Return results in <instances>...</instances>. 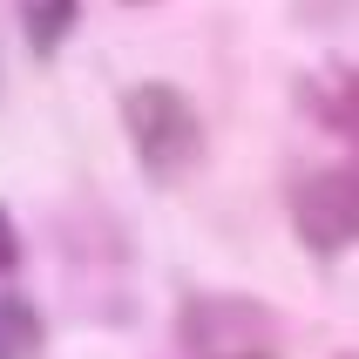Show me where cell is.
I'll return each mask as SVG.
<instances>
[{
  "instance_id": "cell-1",
  "label": "cell",
  "mask_w": 359,
  "mask_h": 359,
  "mask_svg": "<svg viewBox=\"0 0 359 359\" xmlns=\"http://www.w3.org/2000/svg\"><path fill=\"white\" fill-rule=\"evenodd\" d=\"M122 129H129V149L149 183H183L203 163V116L170 81H136L122 95Z\"/></svg>"
},
{
  "instance_id": "cell-2",
  "label": "cell",
  "mask_w": 359,
  "mask_h": 359,
  "mask_svg": "<svg viewBox=\"0 0 359 359\" xmlns=\"http://www.w3.org/2000/svg\"><path fill=\"white\" fill-rule=\"evenodd\" d=\"M292 224H299L305 251H319V258L359 244V163H332V170H312L292 183Z\"/></svg>"
},
{
  "instance_id": "cell-3",
  "label": "cell",
  "mask_w": 359,
  "mask_h": 359,
  "mask_svg": "<svg viewBox=\"0 0 359 359\" xmlns=\"http://www.w3.org/2000/svg\"><path fill=\"white\" fill-rule=\"evenodd\" d=\"M0 359H41V312L20 292H0Z\"/></svg>"
},
{
  "instance_id": "cell-4",
  "label": "cell",
  "mask_w": 359,
  "mask_h": 359,
  "mask_svg": "<svg viewBox=\"0 0 359 359\" xmlns=\"http://www.w3.org/2000/svg\"><path fill=\"white\" fill-rule=\"evenodd\" d=\"M75 7L81 0H34V7H27V48H34L41 61L75 34Z\"/></svg>"
},
{
  "instance_id": "cell-5",
  "label": "cell",
  "mask_w": 359,
  "mask_h": 359,
  "mask_svg": "<svg viewBox=\"0 0 359 359\" xmlns=\"http://www.w3.org/2000/svg\"><path fill=\"white\" fill-rule=\"evenodd\" d=\"M312 102H319V95H312ZM319 109H325V122H339V129L359 136V68H346L339 88H332V102H319Z\"/></svg>"
},
{
  "instance_id": "cell-6",
  "label": "cell",
  "mask_w": 359,
  "mask_h": 359,
  "mask_svg": "<svg viewBox=\"0 0 359 359\" xmlns=\"http://www.w3.org/2000/svg\"><path fill=\"white\" fill-rule=\"evenodd\" d=\"M14 264H20V238H14V217L0 210V278H7Z\"/></svg>"
}]
</instances>
